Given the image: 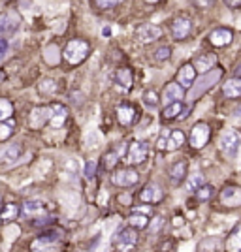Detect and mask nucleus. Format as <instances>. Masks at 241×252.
Segmentation results:
<instances>
[{
    "label": "nucleus",
    "mask_w": 241,
    "mask_h": 252,
    "mask_svg": "<svg viewBox=\"0 0 241 252\" xmlns=\"http://www.w3.org/2000/svg\"><path fill=\"white\" fill-rule=\"evenodd\" d=\"M60 239L62 235L58 232H47L40 235L38 239H34V243L30 245L32 252H58L60 249Z\"/></svg>",
    "instance_id": "f257e3e1"
},
{
    "label": "nucleus",
    "mask_w": 241,
    "mask_h": 252,
    "mask_svg": "<svg viewBox=\"0 0 241 252\" xmlns=\"http://www.w3.org/2000/svg\"><path fill=\"white\" fill-rule=\"evenodd\" d=\"M138 243V232L134 228H123L113 237V245L119 252H132Z\"/></svg>",
    "instance_id": "f03ea898"
},
{
    "label": "nucleus",
    "mask_w": 241,
    "mask_h": 252,
    "mask_svg": "<svg viewBox=\"0 0 241 252\" xmlns=\"http://www.w3.org/2000/svg\"><path fill=\"white\" fill-rule=\"evenodd\" d=\"M89 43L83 40H72L66 49H64V58L70 64H79L81 60H85V56L89 55Z\"/></svg>",
    "instance_id": "7ed1b4c3"
},
{
    "label": "nucleus",
    "mask_w": 241,
    "mask_h": 252,
    "mask_svg": "<svg viewBox=\"0 0 241 252\" xmlns=\"http://www.w3.org/2000/svg\"><path fill=\"white\" fill-rule=\"evenodd\" d=\"M209 136H211V130L205 123H196L190 130V145L194 149H202L207 141H209Z\"/></svg>",
    "instance_id": "20e7f679"
},
{
    "label": "nucleus",
    "mask_w": 241,
    "mask_h": 252,
    "mask_svg": "<svg viewBox=\"0 0 241 252\" xmlns=\"http://www.w3.org/2000/svg\"><path fill=\"white\" fill-rule=\"evenodd\" d=\"M240 149V134L236 130H226L221 138V151L226 156H236Z\"/></svg>",
    "instance_id": "39448f33"
},
{
    "label": "nucleus",
    "mask_w": 241,
    "mask_h": 252,
    "mask_svg": "<svg viewBox=\"0 0 241 252\" xmlns=\"http://www.w3.org/2000/svg\"><path fill=\"white\" fill-rule=\"evenodd\" d=\"M138 179H140V173L132 168L121 169V171H117L113 177H111L113 184H117V186H132V184L138 182Z\"/></svg>",
    "instance_id": "423d86ee"
},
{
    "label": "nucleus",
    "mask_w": 241,
    "mask_h": 252,
    "mask_svg": "<svg viewBox=\"0 0 241 252\" xmlns=\"http://www.w3.org/2000/svg\"><path fill=\"white\" fill-rule=\"evenodd\" d=\"M147 154H149V147H147V143L134 141V143L130 145V149H128V160H130L132 164H142V162H145Z\"/></svg>",
    "instance_id": "0eeeda50"
},
{
    "label": "nucleus",
    "mask_w": 241,
    "mask_h": 252,
    "mask_svg": "<svg viewBox=\"0 0 241 252\" xmlns=\"http://www.w3.org/2000/svg\"><path fill=\"white\" fill-rule=\"evenodd\" d=\"M23 213L27 216H32V218H43L47 215V207H45V203L40 201V199H29L23 205Z\"/></svg>",
    "instance_id": "6e6552de"
},
{
    "label": "nucleus",
    "mask_w": 241,
    "mask_h": 252,
    "mask_svg": "<svg viewBox=\"0 0 241 252\" xmlns=\"http://www.w3.org/2000/svg\"><path fill=\"white\" fill-rule=\"evenodd\" d=\"M136 34H138V38H140V42L147 43V42H155L158 40L160 36H162V30L155 25H142V27L136 30Z\"/></svg>",
    "instance_id": "1a4fd4ad"
},
{
    "label": "nucleus",
    "mask_w": 241,
    "mask_h": 252,
    "mask_svg": "<svg viewBox=\"0 0 241 252\" xmlns=\"http://www.w3.org/2000/svg\"><path fill=\"white\" fill-rule=\"evenodd\" d=\"M117 119H119V123L123 126H130L134 125V121L138 119V111H136V108L134 106H119L117 108Z\"/></svg>",
    "instance_id": "9d476101"
},
{
    "label": "nucleus",
    "mask_w": 241,
    "mask_h": 252,
    "mask_svg": "<svg viewBox=\"0 0 241 252\" xmlns=\"http://www.w3.org/2000/svg\"><path fill=\"white\" fill-rule=\"evenodd\" d=\"M221 201L228 207H238L241 203V192L238 186H226L221 192Z\"/></svg>",
    "instance_id": "9b49d317"
},
{
    "label": "nucleus",
    "mask_w": 241,
    "mask_h": 252,
    "mask_svg": "<svg viewBox=\"0 0 241 252\" xmlns=\"http://www.w3.org/2000/svg\"><path fill=\"white\" fill-rule=\"evenodd\" d=\"M19 25V17L15 12H6L0 15V34H12Z\"/></svg>",
    "instance_id": "f8f14e48"
},
{
    "label": "nucleus",
    "mask_w": 241,
    "mask_h": 252,
    "mask_svg": "<svg viewBox=\"0 0 241 252\" xmlns=\"http://www.w3.org/2000/svg\"><path fill=\"white\" fill-rule=\"evenodd\" d=\"M209 42L215 47H224L232 42V30L230 28H217L209 34Z\"/></svg>",
    "instance_id": "ddd939ff"
},
{
    "label": "nucleus",
    "mask_w": 241,
    "mask_h": 252,
    "mask_svg": "<svg viewBox=\"0 0 241 252\" xmlns=\"http://www.w3.org/2000/svg\"><path fill=\"white\" fill-rule=\"evenodd\" d=\"M190 28H192V23L188 21V19H175L173 21V25H171V34H173V38L175 40H183L188 36V32H190Z\"/></svg>",
    "instance_id": "4468645a"
},
{
    "label": "nucleus",
    "mask_w": 241,
    "mask_h": 252,
    "mask_svg": "<svg viewBox=\"0 0 241 252\" xmlns=\"http://www.w3.org/2000/svg\"><path fill=\"white\" fill-rule=\"evenodd\" d=\"M23 153V149H21V145H4L2 149H0V164H10V162H14L17 160L19 156Z\"/></svg>",
    "instance_id": "2eb2a0df"
},
{
    "label": "nucleus",
    "mask_w": 241,
    "mask_h": 252,
    "mask_svg": "<svg viewBox=\"0 0 241 252\" xmlns=\"http://www.w3.org/2000/svg\"><path fill=\"white\" fill-rule=\"evenodd\" d=\"M66 117H68V109L64 108V106H60V104H55V106H51V117H49V123L51 126H62L66 123Z\"/></svg>",
    "instance_id": "dca6fc26"
},
{
    "label": "nucleus",
    "mask_w": 241,
    "mask_h": 252,
    "mask_svg": "<svg viewBox=\"0 0 241 252\" xmlns=\"http://www.w3.org/2000/svg\"><path fill=\"white\" fill-rule=\"evenodd\" d=\"M140 199H142V201H147V203H156V201H160V199H162V190H160V186H156V184H147L142 192H140Z\"/></svg>",
    "instance_id": "f3484780"
},
{
    "label": "nucleus",
    "mask_w": 241,
    "mask_h": 252,
    "mask_svg": "<svg viewBox=\"0 0 241 252\" xmlns=\"http://www.w3.org/2000/svg\"><path fill=\"white\" fill-rule=\"evenodd\" d=\"M49 117H51V108H36L30 115V126L40 128L43 123H49Z\"/></svg>",
    "instance_id": "a211bd4d"
},
{
    "label": "nucleus",
    "mask_w": 241,
    "mask_h": 252,
    "mask_svg": "<svg viewBox=\"0 0 241 252\" xmlns=\"http://www.w3.org/2000/svg\"><path fill=\"white\" fill-rule=\"evenodd\" d=\"M194 77H196V70L192 68V64H185L181 66V70L177 73V79H179V87L183 89V87H192V81H194Z\"/></svg>",
    "instance_id": "6ab92c4d"
},
{
    "label": "nucleus",
    "mask_w": 241,
    "mask_h": 252,
    "mask_svg": "<svg viewBox=\"0 0 241 252\" xmlns=\"http://www.w3.org/2000/svg\"><path fill=\"white\" fill-rule=\"evenodd\" d=\"M183 143H185V134L181 132V130H173V132H168V136H166L164 149H168V151H175V149H179Z\"/></svg>",
    "instance_id": "aec40b11"
},
{
    "label": "nucleus",
    "mask_w": 241,
    "mask_h": 252,
    "mask_svg": "<svg viewBox=\"0 0 241 252\" xmlns=\"http://www.w3.org/2000/svg\"><path fill=\"white\" fill-rule=\"evenodd\" d=\"M183 98V89L177 83H168L166 89H164V94H162V100L168 102V104H173L175 100Z\"/></svg>",
    "instance_id": "412c9836"
},
{
    "label": "nucleus",
    "mask_w": 241,
    "mask_h": 252,
    "mask_svg": "<svg viewBox=\"0 0 241 252\" xmlns=\"http://www.w3.org/2000/svg\"><path fill=\"white\" fill-rule=\"evenodd\" d=\"M215 55H211V53H207V55H200L196 56V60H194V70H198L202 72V73H205V72H209L211 70V66L215 64Z\"/></svg>",
    "instance_id": "4be33fe9"
},
{
    "label": "nucleus",
    "mask_w": 241,
    "mask_h": 252,
    "mask_svg": "<svg viewBox=\"0 0 241 252\" xmlns=\"http://www.w3.org/2000/svg\"><path fill=\"white\" fill-rule=\"evenodd\" d=\"M222 92H224V96L226 98H238L241 94V81L240 79H228L226 85L222 87Z\"/></svg>",
    "instance_id": "5701e85b"
},
{
    "label": "nucleus",
    "mask_w": 241,
    "mask_h": 252,
    "mask_svg": "<svg viewBox=\"0 0 241 252\" xmlns=\"http://www.w3.org/2000/svg\"><path fill=\"white\" fill-rule=\"evenodd\" d=\"M117 85L123 87V90H128L132 87V72L128 68H121L117 72Z\"/></svg>",
    "instance_id": "b1692460"
},
{
    "label": "nucleus",
    "mask_w": 241,
    "mask_h": 252,
    "mask_svg": "<svg viewBox=\"0 0 241 252\" xmlns=\"http://www.w3.org/2000/svg\"><path fill=\"white\" fill-rule=\"evenodd\" d=\"M185 173H186V162H185V160H181V162H175V164L170 168V177L175 182L181 181V179L185 177Z\"/></svg>",
    "instance_id": "393cba45"
},
{
    "label": "nucleus",
    "mask_w": 241,
    "mask_h": 252,
    "mask_svg": "<svg viewBox=\"0 0 241 252\" xmlns=\"http://www.w3.org/2000/svg\"><path fill=\"white\" fill-rule=\"evenodd\" d=\"M181 111H183V106H181L179 102H173V104H170V106L162 111V117H164L166 121H171V119H175L177 115H181Z\"/></svg>",
    "instance_id": "a878e982"
},
{
    "label": "nucleus",
    "mask_w": 241,
    "mask_h": 252,
    "mask_svg": "<svg viewBox=\"0 0 241 252\" xmlns=\"http://www.w3.org/2000/svg\"><path fill=\"white\" fill-rule=\"evenodd\" d=\"M128 222H130V226L134 230H143V228H147V224H149V218L145 215H132L128 218Z\"/></svg>",
    "instance_id": "bb28decb"
},
{
    "label": "nucleus",
    "mask_w": 241,
    "mask_h": 252,
    "mask_svg": "<svg viewBox=\"0 0 241 252\" xmlns=\"http://www.w3.org/2000/svg\"><path fill=\"white\" fill-rule=\"evenodd\" d=\"M14 113V106L6 98H0V121H6L8 117H12Z\"/></svg>",
    "instance_id": "cd10ccee"
},
{
    "label": "nucleus",
    "mask_w": 241,
    "mask_h": 252,
    "mask_svg": "<svg viewBox=\"0 0 241 252\" xmlns=\"http://www.w3.org/2000/svg\"><path fill=\"white\" fill-rule=\"evenodd\" d=\"M202 186H204V175H200V173L192 175V177L188 179V182H186V188H188L190 192H196Z\"/></svg>",
    "instance_id": "c85d7f7f"
},
{
    "label": "nucleus",
    "mask_w": 241,
    "mask_h": 252,
    "mask_svg": "<svg viewBox=\"0 0 241 252\" xmlns=\"http://www.w3.org/2000/svg\"><path fill=\"white\" fill-rule=\"evenodd\" d=\"M196 198H198L200 201H207V199H211V198H213V186L204 184L202 188H198V190H196Z\"/></svg>",
    "instance_id": "c756f323"
},
{
    "label": "nucleus",
    "mask_w": 241,
    "mask_h": 252,
    "mask_svg": "<svg viewBox=\"0 0 241 252\" xmlns=\"http://www.w3.org/2000/svg\"><path fill=\"white\" fill-rule=\"evenodd\" d=\"M143 102H145V106H149L151 109H155L156 106H158V96H156L155 90H147L143 94Z\"/></svg>",
    "instance_id": "7c9ffc66"
},
{
    "label": "nucleus",
    "mask_w": 241,
    "mask_h": 252,
    "mask_svg": "<svg viewBox=\"0 0 241 252\" xmlns=\"http://www.w3.org/2000/svg\"><path fill=\"white\" fill-rule=\"evenodd\" d=\"M15 216H17V207L10 203V205H6V211L2 213V216H0V218H2V220H12V218H15Z\"/></svg>",
    "instance_id": "2f4dec72"
},
{
    "label": "nucleus",
    "mask_w": 241,
    "mask_h": 252,
    "mask_svg": "<svg viewBox=\"0 0 241 252\" xmlns=\"http://www.w3.org/2000/svg\"><path fill=\"white\" fill-rule=\"evenodd\" d=\"M170 53H171L170 47H160V49L155 53V58L156 60H160V62H162V60H168V58H170Z\"/></svg>",
    "instance_id": "473e14b6"
},
{
    "label": "nucleus",
    "mask_w": 241,
    "mask_h": 252,
    "mask_svg": "<svg viewBox=\"0 0 241 252\" xmlns=\"http://www.w3.org/2000/svg\"><path fill=\"white\" fill-rule=\"evenodd\" d=\"M12 130H14L12 125H0V141L8 140L12 136Z\"/></svg>",
    "instance_id": "72a5a7b5"
},
{
    "label": "nucleus",
    "mask_w": 241,
    "mask_h": 252,
    "mask_svg": "<svg viewBox=\"0 0 241 252\" xmlns=\"http://www.w3.org/2000/svg\"><path fill=\"white\" fill-rule=\"evenodd\" d=\"M117 158H119V153H117V151L106 154V156H104V160H108V162H106V168H113L115 164H117Z\"/></svg>",
    "instance_id": "f704fd0d"
},
{
    "label": "nucleus",
    "mask_w": 241,
    "mask_h": 252,
    "mask_svg": "<svg viewBox=\"0 0 241 252\" xmlns=\"http://www.w3.org/2000/svg\"><path fill=\"white\" fill-rule=\"evenodd\" d=\"M96 173V162H87L85 164V177L87 179H93Z\"/></svg>",
    "instance_id": "c9c22d12"
},
{
    "label": "nucleus",
    "mask_w": 241,
    "mask_h": 252,
    "mask_svg": "<svg viewBox=\"0 0 241 252\" xmlns=\"http://www.w3.org/2000/svg\"><path fill=\"white\" fill-rule=\"evenodd\" d=\"M6 53H8V42L4 38H0V60L6 56Z\"/></svg>",
    "instance_id": "e433bc0d"
},
{
    "label": "nucleus",
    "mask_w": 241,
    "mask_h": 252,
    "mask_svg": "<svg viewBox=\"0 0 241 252\" xmlns=\"http://www.w3.org/2000/svg\"><path fill=\"white\" fill-rule=\"evenodd\" d=\"M94 6L96 8H115L117 2H111V0H108V2H94Z\"/></svg>",
    "instance_id": "4c0bfd02"
},
{
    "label": "nucleus",
    "mask_w": 241,
    "mask_h": 252,
    "mask_svg": "<svg viewBox=\"0 0 241 252\" xmlns=\"http://www.w3.org/2000/svg\"><path fill=\"white\" fill-rule=\"evenodd\" d=\"M43 87H42V90H53L55 87H53V81L51 79H47V81H43Z\"/></svg>",
    "instance_id": "58836bf2"
},
{
    "label": "nucleus",
    "mask_w": 241,
    "mask_h": 252,
    "mask_svg": "<svg viewBox=\"0 0 241 252\" xmlns=\"http://www.w3.org/2000/svg\"><path fill=\"white\" fill-rule=\"evenodd\" d=\"M110 34H111L110 27H104V28H102V36H110Z\"/></svg>",
    "instance_id": "ea45409f"
},
{
    "label": "nucleus",
    "mask_w": 241,
    "mask_h": 252,
    "mask_svg": "<svg viewBox=\"0 0 241 252\" xmlns=\"http://www.w3.org/2000/svg\"><path fill=\"white\" fill-rule=\"evenodd\" d=\"M0 201H2V198H0Z\"/></svg>",
    "instance_id": "a19ab883"
}]
</instances>
